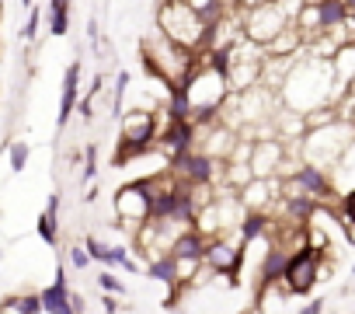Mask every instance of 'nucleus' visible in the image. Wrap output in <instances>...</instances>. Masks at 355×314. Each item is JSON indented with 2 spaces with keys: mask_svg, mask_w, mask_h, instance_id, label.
I'll list each match as a JSON object with an SVG mask.
<instances>
[{
  "mask_svg": "<svg viewBox=\"0 0 355 314\" xmlns=\"http://www.w3.org/2000/svg\"><path fill=\"white\" fill-rule=\"evenodd\" d=\"M157 32L178 46H185V49H196L202 42H209V25H202V18L185 4V0H164L160 11H157Z\"/></svg>",
  "mask_w": 355,
  "mask_h": 314,
  "instance_id": "nucleus-1",
  "label": "nucleus"
},
{
  "mask_svg": "<svg viewBox=\"0 0 355 314\" xmlns=\"http://www.w3.org/2000/svg\"><path fill=\"white\" fill-rule=\"evenodd\" d=\"M153 140H157V115L146 112V108H132L122 115V133H119V150H115V168L136 161V157L150 154L153 150Z\"/></svg>",
  "mask_w": 355,
  "mask_h": 314,
  "instance_id": "nucleus-2",
  "label": "nucleus"
},
{
  "mask_svg": "<svg viewBox=\"0 0 355 314\" xmlns=\"http://www.w3.org/2000/svg\"><path fill=\"white\" fill-rule=\"evenodd\" d=\"M286 25H293V15L279 4V0H261V4L248 8V15L241 22V35L258 42V46H268Z\"/></svg>",
  "mask_w": 355,
  "mask_h": 314,
  "instance_id": "nucleus-3",
  "label": "nucleus"
},
{
  "mask_svg": "<svg viewBox=\"0 0 355 314\" xmlns=\"http://www.w3.org/2000/svg\"><path fill=\"white\" fill-rule=\"evenodd\" d=\"M320 265H324V251H320V248L303 245V248L289 251V258H286V269H282V279H279V283H282L289 293L306 297V293L317 286V279H320Z\"/></svg>",
  "mask_w": 355,
  "mask_h": 314,
  "instance_id": "nucleus-4",
  "label": "nucleus"
},
{
  "mask_svg": "<svg viewBox=\"0 0 355 314\" xmlns=\"http://www.w3.org/2000/svg\"><path fill=\"white\" fill-rule=\"evenodd\" d=\"M150 199H153V175L132 179L115 192V217L122 220L125 231H136L143 220H150Z\"/></svg>",
  "mask_w": 355,
  "mask_h": 314,
  "instance_id": "nucleus-5",
  "label": "nucleus"
},
{
  "mask_svg": "<svg viewBox=\"0 0 355 314\" xmlns=\"http://www.w3.org/2000/svg\"><path fill=\"white\" fill-rule=\"evenodd\" d=\"M223 165L227 161H216L209 154L185 150V154L171 157V175L182 179L185 185H213L216 179H223Z\"/></svg>",
  "mask_w": 355,
  "mask_h": 314,
  "instance_id": "nucleus-6",
  "label": "nucleus"
},
{
  "mask_svg": "<svg viewBox=\"0 0 355 314\" xmlns=\"http://www.w3.org/2000/svg\"><path fill=\"white\" fill-rule=\"evenodd\" d=\"M202 265L220 272V276H230L237 283L241 276V265H244V245L237 238H227V234H216V238H206V251H202Z\"/></svg>",
  "mask_w": 355,
  "mask_h": 314,
  "instance_id": "nucleus-7",
  "label": "nucleus"
},
{
  "mask_svg": "<svg viewBox=\"0 0 355 314\" xmlns=\"http://www.w3.org/2000/svg\"><path fill=\"white\" fill-rule=\"evenodd\" d=\"M286 182L293 185V189H300L303 196H310L313 203H331V196H334V185H331V175L324 172V168H317V165H296L289 175H286Z\"/></svg>",
  "mask_w": 355,
  "mask_h": 314,
  "instance_id": "nucleus-8",
  "label": "nucleus"
},
{
  "mask_svg": "<svg viewBox=\"0 0 355 314\" xmlns=\"http://www.w3.org/2000/svg\"><path fill=\"white\" fill-rule=\"evenodd\" d=\"M199 140V129L189 122V119H167V126L160 129V140H153L167 157H178V154H185L192 150Z\"/></svg>",
  "mask_w": 355,
  "mask_h": 314,
  "instance_id": "nucleus-9",
  "label": "nucleus"
},
{
  "mask_svg": "<svg viewBox=\"0 0 355 314\" xmlns=\"http://www.w3.org/2000/svg\"><path fill=\"white\" fill-rule=\"evenodd\" d=\"M282 143L279 140H251V157H248V168L254 179H272L282 165Z\"/></svg>",
  "mask_w": 355,
  "mask_h": 314,
  "instance_id": "nucleus-10",
  "label": "nucleus"
},
{
  "mask_svg": "<svg viewBox=\"0 0 355 314\" xmlns=\"http://www.w3.org/2000/svg\"><path fill=\"white\" fill-rule=\"evenodd\" d=\"M39 300H42V314H77V307L70 300V283H67V269L63 265H56L53 283L39 293Z\"/></svg>",
  "mask_w": 355,
  "mask_h": 314,
  "instance_id": "nucleus-11",
  "label": "nucleus"
},
{
  "mask_svg": "<svg viewBox=\"0 0 355 314\" xmlns=\"http://www.w3.org/2000/svg\"><path fill=\"white\" fill-rule=\"evenodd\" d=\"M77 88H80V60H73V63L63 70V84H60V112H56V126H60V129H67V122L73 119Z\"/></svg>",
  "mask_w": 355,
  "mask_h": 314,
  "instance_id": "nucleus-12",
  "label": "nucleus"
},
{
  "mask_svg": "<svg viewBox=\"0 0 355 314\" xmlns=\"http://www.w3.org/2000/svg\"><path fill=\"white\" fill-rule=\"evenodd\" d=\"M202 251H206V238L196 227H185L167 248V255L178 258V262H202Z\"/></svg>",
  "mask_w": 355,
  "mask_h": 314,
  "instance_id": "nucleus-13",
  "label": "nucleus"
},
{
  "mask_svg": "<svg viewBox=\"0 0 355 314\" xmlns=\"http://www.w3.org/2000/svg\"><path fill=\"white\" fill-rule=\"evenodd\" d=\"M268 227H272L268 210H244L234 231H237V241H241V245H251V241H258L261 234H268Z\"/></svg>",
  "mask_w": 355,
  "mask_h": 314,
  "instance_id": "nucleus-14",
  "label": "nucleus"
},
{
  "mask_svg": "<svg viewBox=\"0 0 355 314\" xmlns=\"http://www.w3.org/2000/svg\"><path fill=\"white\" fill-rule=\"evenodd\" d=\"M348 8L352 4H345V0H313V15H317L320 35L331 32V28H338V25H345L348 22Z\"/></svg>",
  "mask_w": 355,
  "mask_h": 314,
  "instance_id": "nucleus-15",
  "label": "nucleus"
},
{
  "mask_svg": "<svg viewBox=\"0 0 355 314\" xmlns=\"http://www.w3.org/2000/svg\"><path fill=\"white\" fill-rule=\"evenodd\" d=\"M35 231H39V238H42L49 248L60 245V192H49V203H46V210L39 213Z\"/></svg>",
  "mask_w": 355,
  "mask_h": 314,
  "instance_id": "nucleus-16",
  "label": "nucleus"
},
{
  "mask_svg": "<svg viewBox=\"0 0 355 314\" xmlns=\"http://www.w3.org/2000/svg\"><path fill=\"white\" fill-rule=\"evenodd\" d=\"M286 258H289V248H282V245H272V248L265 251V258H261V269H258V279H261V293H265L268 286H275V283L282 279Z\"/></svg>",
  "mask_w": 355,
  "mask_h": 314,
  "instance_id": "nucleus-17",
  "label": "nucleus"
},
{
  "mask_svg": "<svg viewBox=\"0 0 355 314\" xmlns=\"http://www.w3.org/2000/svg\"><path fill=\"white\" fill-rule=\"evenodd\" d=\"M146 276L164 283V286H178V262L164 251V255H153V262L146 265Z\"/></svg>",
  "mask_w": 355,
  "mask_h": 314,
  "instance_id": "nucleus-18",
  "label": "nucleus"
},
{
  "mask_svg": "<svg viewBox=\"0 0 355 314\" xmlns=\"http://www.w3.org/2000/svg\"><path fill=\"white\" fill-rule=\"evenodd\" d=\"M0 314H42V300L39 293H18L0 300Z\"/></svg>",
  "mask_w": 355,
  "mask_h": 314,
  "instance_id": "nucleus-19",
  "label": "nucleus"
},
{
  "mask_svg": "<svg viewBox=\"0 0 355 314\" xmlns=\"http://www.w3.org/2000/svg\"><path fill=\"white\" fill-rule=\"evenodd\" d=\"M70 32V0H49V35L63 39Z\"/></svg>",
  "mask_w": 355,
  "mask_h": 314,
  "instance_id": "nucleus-20",
  "label": "nucleus"
},
{
  "mask_svg": "<svg viewBox=\"0 0 355 314\" xmlns=\"http://www.w3.org/2000/svg\"><path fill=\"white\" fill-rule=\"evenodd\" d=\"M171 101H167V119H189L192 122V101L185 94V88H167Z\"/></svg>",
  "mask_w": 355,
  "mask_h": 314,
  "instance_id": "nucleus-21",
  "label": "nucleus"
},
{
  "mask_svg": "<svg viewBox=\"0 0 355 314\" xmlns=\"http://www.w3.org/2000/svg\"><path fill=\"white\" fill-rule=\"evenodd\" d=\"M129 81H132V74L129 70H119V77H115V98H112V115H122L125 108V91H129Z\"/></svg>",
  "mask_w": 355,
  "mask_h": 314,
  "instance_id": "nucleus-22",
  "label": "nucleus"
},
{
  "mask_svg": "<svg viewBox=\"0 0 355 314\" xmlns=\"http://www.w3.org/2000/svg\"><path fill=\"white\" fill-rule=\"evenodd\" d=\"M28 154H32V150H28L25 140H15V143H11V172H15V175H21V172L28 168Z\"/></svg>",
  "mask_w": 355,
  "mask_h": 314,
  "instance_id": "nucleus-23",
  "label": "nucleus"
},
{
  "mask_svg": "<svg viewBox=\"0 0 355 314\" xmlns=\"http://www.w3.org/2000/svg\"><path fill=\"white\" fill-rule=\"evenodd\" d=\"M84 251H87L91 262H105V265H108V245H105L101 238L87 234V238H84Z\"/></svg>",
  "mask_w": 355,
  "mask_h": 314,
  "instance_id": "nucleus-24",
  "label": "nucleus"
},
{
  "mask_svg": "<svg viewBox=\"0 0 355 314\" xmlns=\"http://www.w3.org/2000/svg\"><path fill=\"white\" fill-rule=\"evenodd\" d=\"M94 283L101 286V293H115V297H122V293H125V286H122V279H119L115 272H105V269H101Z\"/></svg>",
  "mask_w": 355,
  "mask_h": 314,
  "instance_id": "nucleus-25",
  "label": "nucleus"
},
{
  "mask_svg": "<svg viewBox=\"0 0 355 314\" xmlns=\"http://www.w3.org/2000/svg\"><path fill=\"white\" fill-rule=\"evenodd\" d=\"M39 25H42V11L32 4V8H28V18H25V28H21V39L32 42V39L39 35Z\"/></svg>",
  "mask_w": 355,
  "mask_h": 314,
  "instance_id": "nucleus-26",
  "label": "nucleus"
},
{
  "mask_svg": "<svg viewBox=\"0 0 355 314\" xmlns=\"http://www.w3.org/2000/svg\"><path fill=\"white\" fill-rule=\"evenodd\" d=\"M94 175H98V147L91 143L87 150H84V182H94Z\"/></svg>",
  "mask_w": 355,
  "mask_h": 314,
  "instance_id": "nucleus-27",
  "label": "nucleus"
},
{
  "mask_svg": "<svg viewBox=\"0 0 355 314\" xmlns=\"http://www.w3.org/2000/svg\"><path fill=\"white\" fill-rule=\"evenodd\" d=\"M70 265H73L77 272L91 265V258H87V251H84V245H73V248H70Z\"/></svg>",
  "mask_w": 355,
  "mask_h": 314,
  "instance_id": "nucleus-28",
  "label": "nucleus"
},
{
  "mask_svg": "<svg viewBox=\"0 0 355 314\" xmlns=\"http://www.w3.org/2000/svg\"><path fill=\"white\" fill-rule=\"evenodd\" d=\"M73 112H80V119H84V122H91V115H94V98H91V94H84V98L73 105Z\"/></svg>",
  "mask_w": 355,
  "mask_h": 314,
  "instance_id": "nucleus-29",
  "label": "nucleus"
},
{
  "mask_svg": "<svg viewBox=\"0 0 355 314\" xmlns=\"http://www.w3.org/2000/svg\"><path fill=\"white\" fill-rule=\"evenodd\" d=\"M101 307H105V314H119V300H115V293H101Z\"/></svg>",
  "mask_w": 355,
  "mask_h": 314,
  "instance_id": "nucleus-30",
  "label": "nucleus"
},
{
  "mask_svg": "<svg viewBox=\"0 0 355 314\" xmlns=\"http://www.w3.org/2000/svg\"><path fill=\"white\" fill-rule=\"evenodd\" d=\"M324 307H327L324 300H310V304H306L303 311H296V314H324Z\"/></svg>",
  "mask_w": 355,
  "mask_h": 314,
  "instance_id": "nucleus-31",
  "label": "nucleus"
},
{
  "mask_svg": "<svg viewBox=\"0 0 355 314\" xmlns=\"http://www.w3.org/2000/svg\"><path fill=\"white\" fill-rule=\"evenodd\" d=\"M122 269H125V272H139V265H136L132 258H125V262H122Z\"/></svg>",
  "mask_w": 355,
  "mask_h": 314,
  "instance_id": "nucleus-32",
  "label": "nucleus"
},
{
  "mask_svg": "<svg viewBox=\"0 0 355 314\" xmlns=\"http://www.w3.org/2000/svg\"><path fill=\"white\" fill-rule=\"evenodd\" d=\"M35 4V0H21V8H32Z\"/></svg>",
  "mask_w": 355,
  "mask_h": 314,
  "instance_id": "nucleus-33",
  "label": "nucleus"
}]
</instances>
